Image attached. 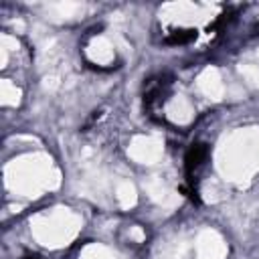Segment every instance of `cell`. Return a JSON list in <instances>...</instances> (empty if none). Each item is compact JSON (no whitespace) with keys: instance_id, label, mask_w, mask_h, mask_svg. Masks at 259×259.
Here are the masks:
<instances>
[{"instance_id":"1","label":"cell","mask_w":259,"mask_h":259,"mask_svg":"<svg viewBox=\"0 0 259 259\" xmlns=\"http://www.w3.org/2000/svg\"><path fill=\"white\" fill-rule=\"evenodd\" d=\"M6 186L12 192H18L28 198L40 196L45 190L57 188L61 178L53 166V160L47 154H26L8 162L6 170Z\"/></svg>"},{"instance_id":"2","label":"cell","mask_w":259,"mask_h":259,"mask_svg":"<svg viewBox=\"0 0 259 259\" xmlns=\"http://www.w3.org/2000/svg\"><path fill=\"white\" fill-rule=\"evenodd\" d=\"M219 168L229 180L249 178L259 168V132L241 130L229 136L219 150Z\"/></svg>"},{"instance_id":"3","label":"cell","mask_w":259,"mask_h":259,"mask_svg":"<svg viewBox=\"0 0 259 259\" xmlns=\"http://www.w3.org/2000/svg\"><path fill=\"white\" fill-rule=\"evenodd\" d=\"M81 227V219L63 206L38 212L32 221H30V231L32 237L45 245V247H63L69 241L75 239L77 231Z\"/></svg>"},{"instance_id":"4","label":"cell","mask_w":259,"mask_h":259,"mask_svg":"<svg viewBox=\"0 0 259 259\" xmlns=\"http://www.w3.org/2000/svg\"><path fill=\"white\" fill-rule=\"evenodd\" d=\"M162 152H164L162 142L150 136H136L127 148L130 158L140 164H156L162 158Z\"/></svg>"},{"instance_id":"5","label":"cell","mask_w":259,"mask_h":259,"mask_svg":"<svg viewBox=\"0 0 259 259\" xmlns=\"http://www.w3.org/2000/svg\"><path fill=\"white\" fill-rule=\"evenodd\" d=\"M227 257V243L223 237L212 231L204 229L196 237V259H225Z\"/></svg>"},{"instance_id":"6","label":"cell","mask_w":259,"mask_h":259,"mask_svg":"<svg viewBox=\"0 0 259 259\" xmlns=\"http://www.w3.org/2000/svg\"><path fill=\"white\" fill-rule=\"evenodd\" d=\"M196 85H198V89H200L208 99H214V101L221 99L223 93H225L223 79H221V75H219V71H217L214 67H206V69L198 75Z\"/></svg>"},{"instance_id":"7","label":"cell","mask_w":259,"mask_h":259,"mask_svg":"<svg viewBox=\"0 0 259 259\" xmlns=\"http://www.w3.org/2000/svg\"><path fill=\"white\" fill-rule=\"evenodd\" d=\"M87 57L97 65H109L115 57V51H113V45L105 36H95L87 45Z\"/></svg>"},{"instance_id":"8","label":"cell","mask_w":259,"mask_h":259,"mask_svg":"<svg viewBox=\"0 0 259 259\" xmlns=\"http://www.w3.org/2000/svg\"><path fill=\"white\" fill-rule=\"evenodd\" d=\"M144 186H146L150 198H152L154 202L162 204V206H174V204L178 202V196H176L168 186H164L160 180H148Z\"/></svg>"},{"instance_id":"9","label":"cell","mask_w":259,"mask_h":259,"mask_svg":"<svg viewBox=\"0 0 259 259\" xmlns=\"http://www.w3.org/2000/svg\"><path fill=\"white\" fill-rule=\"evenodd\" d=\"M192 105H190V101L186 99V97H182V95H178V97H174L172 101H170V105H168V117L172 119V121H176V123H186V121H190L192 119Z\"/></svg>"},{"instance_id":"10","label":"cell","mask_w":259,"mask_h":259,"mask_svg":"<svg viewBox=\"0 0 259 259\" xmlns=\"http://www.w3.org/2000/svg\"><path fill=\"white\" fill-rule=\"evenodd\" d=\"M85 10L83 4L79 2H57V4H51L49 6V12L55 20H71V18H77L81 16Z\"/></svg>"},{"instance_id":"11","label":"cell","mask_w":259,"mask_h":259,"mask_svg":"<svg viewBox=\"0 0 259 259\" xmlns=\"http://www.w3.org/2000/svg\"><path fill=\"white\" fill-rule=\"evenodd\" d=\"M115 196H117V202L121 208H132L136 202H138V194H136V188L132 182H119L117 188H115Z\"/></svg>"},{"instance_id":"12","label":"cell","mask_w":259,"mask_h":259,"mask_svg":"<svg viewBox=\"0 0 259 259\" xmlns=\"http://www.w3.org/2000/svg\"><path fill=\"white\" fill-rule=\"evenodd\" d=\"M0 101L4 105H18V101H20V89L14 83H10L8 79H4L0 83Z\"/></svg>"},{"instance_id":"13","label":"cell","mask_w":259,"mask_h":259,"mask_svg":"<svg viewBox=\"0 0 259 259\" xmlns=\"http://www.w3.org/2000/svg\"><path fill=\"white\" fill-rule=\"evenodd\" d=\"M79 259H117V257H115V253H113L111 249H107L105 245L93 243V245H89V247L83 249V253H81Z\"/></svg>"},{"instance_id":"14","label":"cell","mask_w":259,"mask_h":259,"mask_svg":"<svg viewBox=\"0 0 259 259\" xmlns=\"http://www.w3.org/2000/svg\"><path fill=\"white\" fill-rule=\"evenodd\" d=\"M239 73L243 75V79L249 85L259 87V67H255V65H239Z\"/></svg>"},{"instance_id":"15","label":"cell","mask_w":259,"mask_h":259,"mask_svg":"<svg viewBox=\"0 0 259 259\" xmlns=\"http://www.w3.org/2000/svg\"><path fill=\"white\" fill-rule=\"evenodd\" d=\"M59 87V77L51 75V77H45V89H57Z\"/></svg>"},{"instance_id":"16","label":"cell","mask_w":259,"mask_h":259,"mask_svg":"<svg viewBox=\"0 0 259 259\" xmlns=\"http://www.w3.org/2000/svg\"><path fill=\"white\" fill-rule=\"evenodd\" d=\"M130 235H132V237H134V239H136V241H144V237H146V235H144V233H142V229H140V227H134V229H132V233H130Z\"/></svg>"},{"instance_id":"17","label":"cell","mask_w":259,"mask_h":259,"mask_svg":"<svg viewBox=\"0 0 259 259\" xmlns=\"http://www.w3.org/2000/svg\"><path fill=\"white\" fill-rule=\"evenodd\" d=\"M257 59H259V49H257Z\"/></svg>"}]
</instances>
